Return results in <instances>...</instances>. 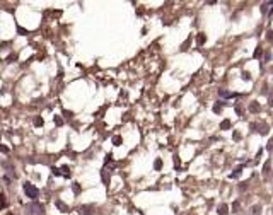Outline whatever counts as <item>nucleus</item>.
I'll return each mask as SVG.
<instances>
[{"label":"nucleus","instance_id":"obj_1","mask_svg":"<svg viewBox=\"0 0 273 215\" xmlns=\"http://www.w3.org/2000/svg\"><path fill=\"white\" fill-rule=\"evenodd\" d=\"M24 193L27 195V198H32V200H36L39 196V189L36 188L34 184H31V183L24 184Z\"/></svg>","mask_w":273,"mask_h":215},{"label":"nucleus","instance_id":"obj_2","mask_svg":"<svg viewBox=\"0 0 273 215\" xmlns=\"http://www.w3.org/2000/svg\"><path fill=\"white\" fill-rule=\"evenodd\" d=\"M218 96H220V97H236L237 94H236V92H229V90L220 89V90H218Z\"/></svg>","mask_w":273,"mask_h":215},{"label":"nucleus","instance_id":"obj_3","mask_svg":"<svg viewBox=\"0 0 273 215\" xmlns=\"http://www.w3.org/2000/svg\"><path fill=\"white\" fill-rule=\"evenodd\" d=\"M217 212H218V215H225V213H229V207L225 203H222V205H218Z\"/></svg>","mask_w":273,"mask_h":215},{"label":"nucleus","instance_id":"obj_4","mask_svg":"<svg viewBox=\"0 0 273 215\" xmlns=\"http://www.w3.org/2000/svg\"><path fill=\"white\" fill-rule=\"evenodd\" d=\"M56 207H58V208L61 210V212H68V207L65 205L63 202H60V200H56Z\"/></svg>","mask_w":273,"mask_h":215},{"label":"nucleus","instance_id":"obj_5","mask_svg":"<svg viewBox=\"0 0 273 215\" xmlns=\"http://www.w3.org/2000/svg\"><path fill=\"white\" fill-rule=\"evenodd\" d=\"M79 213H80V215H92V213H90L89 207H80V208H79Z\"/></svg>","mask_w":273,"mask_h":215},{"label":"nucleus","instance_id":"obj_6","mask_svg":"<svg viewBox=\"0 0 273 215\" xmlns=\"http://www.w3.org/2000/svg\"><path fill=\"white\" fill-rule=\"evenodd\" d=\"M260 210H261L260 205H254L253 208H251V215H260Z\"/></svg>","mask_w":273,"mask_h":215},{"label":"nucleus","instance_id":"obj_7","mask_svg":"<svg viewBox=\"0 0 273 215\" xmlns=\"http://www.w3.org/2000/svg\"><path fill=\"white\" fill-rule=\"evenodd\" d=\"M5 205H7V202H5V196H3L2 193H0V210H2V208H5Z\"/></svg>","mask_w":273,"mask_h":215},{"label":"nucleus","instance_id":"obj_8","mask_svg":"<svg viewBox=\"0 0 273 215\" xmlns=\"http://www.w3.org/2000/svg\"><path fill=\"white\" fill-rule=\"evenodd\" d=\"M220 128H231V121H229V120H224V121H222L220 123Z\"/></svg>","mask_w":273,"mask_h":215},{"label":"nucleus","instance_id":"obj_9","mask_svg":"<svg viewBox=\"0 0 273 215\" xmlns=\"http://www.w3.org/2000/svg\"><path fill=\"white\" fill-rule=\"evenodd\" d=\"M205 36H203V34H198V36H196V43H198V45H203V43H205Z\"/></svg>","mask_w":273,"mask_h":215},{"label":"nucleus","instance_id":"obj_10","mask_svg":"<svg viewBox=\"0 0 273 215\" xmlns=\"http://www.w3.org/2000/svg\"><path fill=\"white\" fill-rule=\"evenodd\" d=\"M249 109H251V111H254V113H258V111H260V104H258V103H253V104L249 106Z\"/></svg>","mask_w":273,"mask_h":215},{"label":"nucleus","instance_id":"obj_11","mask_svg":"<svg viewBox=\"0 0 273 215\" xmlns=\"http://www.w3.org/2000/svg\"><path fill=\"white\" fill-rule=\"evenodd\" d=\"M60 171H61V173H63V176H67V178L70 176V171H68V167H67V166H63V167H61Z\"/></svg>","mask_w":273,"mask_h":215},{"label":"nucleus","instance_id":"obj_12","mask_svg":"<svg viewBox=\"0 0 273 215\" xmlns=\"http://www.w3.org/2000/svg\"><path fill=\"white\" fill-rule=\"evenodd\" d=\"M113 144L115 145H121V137H113Z\"/></svg>","mask_w":273,"mask_h":215},{"label":"nucleus","instance_id":"obj_13","mask_svg":"<svg viewBox=\"0 0 273 215\" xmlns=\"http://www.w3.org/2000/svg\"><path fill=\"white\" fill-rule=\"evenodd\" d=\"M263 169H265V171H263V174H265V176H266V174L270 173V164L266 162V164H265V167H263Z\"/></svg>","mask_w":273,"mask_h":215},{"label":"nucleus","instance_id":"obj_14","mask_svg":"<svg viewBox=\"0 0 273 215\" xmlns=\"http://www.w3.org/2000/svg\"><path fill=\"white\" fill-rule=\"evenodd\" d=\"M154 166H155V169H161V167H162V161H161V159H157Z\"/></svg>","mask_w":273,"mask_h":215},{"label":"nucleus","instance_id":"obj_15","mask_svg":"<svg viewBox=\"0 0 273 215\" xmlns=\"http://www.w3.org/2000/svg\"><path fill=\"white\" fill-rule=\"evenodd\" d=\"M241 171H242V167H237V169H236V173H232L231 176H232V178H236L237 174H241Z\"/></svg>","mask_w":273,"mask_h":215},{"label":"nucleus","instance_id":"obj_16","mask_svg":"<svg viewBox=\"0 0 273 215\" xmlns=\"http://www.w3.org/2000/svg\"><path fill=\"white\" fill-rule=\"evenodd\" d=\"M34 123L39 126V125H43V120H41V118H36V121H34Z\"/></svg>","mask_w":273,"mask_h":215},{"label":"nucleus","instance_id":"obj_17","mask_svg":"<svg viewBox=\"0 0 273 215\" xmlns=\"http://www.w3.org/2000/svg\"><path fill=\"white\" fill-rule=\"evenodd\" d=\"M0 150H2V152H9V149H7V147H0Z\"/></svg>","mask_w":273,"mask_h":215},{"label":"nucleus","instance_id":"obj_18","mask_svg":"<svg viewBox=\"0 0 273 215\" xmlns=\"http://www.w3.org/2000/svg\"><path fill=\"white\" fill-rule=\"evenodd\" d=\"M7 215H12V213H7Z\"/></svg>","mask_w":273,"mask_h":215},{"label":"nucleus","instance_id":"obj_19","mask_svg":"<svg viewBox=\"0 0 273 215\" xmlns=\"http://www.w3.org/2000/svg\"><path fill=\"white\" fill-rule=\"evenodd\" d=\"M191 215H193V213H191Z\"/></svg>","mask_w":273,"mask_h":215}]
</instances>
